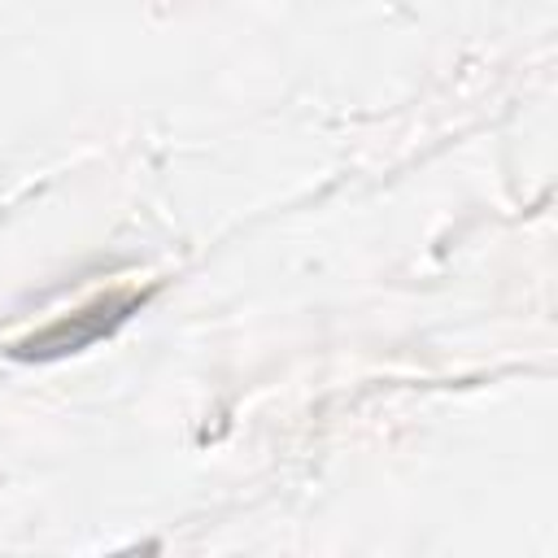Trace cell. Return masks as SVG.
<instances>
[{
	"instance_id": "obj_1",
	"label": "cell",
	"mask_w": 558,
	"mask_h": 558,
	"mask_svg": "<svg viewBox=\"0 0 558 558\" xmlns=\"http://www.w3.org/2000/svg\"><path fill=\"white\" fill-rule=\"evenodd\" d=\"M140 301H144L140 292L100 296V301H92L87 310H78V314H70V318H57V323H48L44 331H35L31 340L13 344V357H61V353H78V349H87L92 340L109 336Z\"/></svg>"
},
{
	"instance_id": "obj_2",
	"label": "cell",
	"mask_w": 558,
	"mask_h": 558,
	"mask_svg": "<svg viewBox=\"0 0 558 558\" xmlns=\"http://www.w3.org/2000/svg\"><path fill=\"white\" fill-rule=\"evenodd\" d=\"M109 558H157V541H144V545H131L122 554H109Z\"/></svg>"
}]
</instances>
